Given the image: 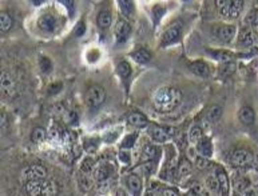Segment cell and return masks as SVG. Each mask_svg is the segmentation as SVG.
Instances as JSON below:
<instances>
[{
  "label": "cell",
  "mask_w": 258,
  "mask_h": 196,
  "mask_svg": "<svg viewBox=\"0 0 258 196\" xmlns=\"http://www.w3.org/2000/svg\"><path fill=\"white\" fill-rule=\"evenodd\" d=\"M182 94L175 88H161L154 96V107L161 112H170L181 103Z\"/></svg>",
  "instance_id": "cell-1"
},
{
  "label": "cell",
  "mask_w": 258,
  "mask_h": 196,
  "mask_svg": "<svg viewBox=\"0 0 258 196\" xmlns=\"http://www.w3.org/2000/svg\"><path fill=\"white\" fill-rule=\"evenodd\" d=\"M254 162L253 153L250 152L249 149L238 148L234 149L233 152L230 153V163L237 168H244L252 166Z\"/></svg>",
  "instance_id": "cell-2"
},
{
  "label": "cell",
  "mask_w": 258,
  "mask_h": 196,
  "mask_svg": "<svg viewBox=\"0 0 258 196\" xmlns=\"http://www.w3.org/2000/svg\"><path fill=\"white\" fill-rule=\"evenodd\" d=\"M22 179L26 183L36 182V180H46L47 179V171L42 166L32 164V166H29V167H26L22 171Z\"/></svg>",
  "instance_id": "cell-3"
},
{
  "label": "cell",
  "mask_w": 258,
  "mask_h": 196,
  "mask_svg": "<svg viewBox=\"0 0 258 196\" xmlns=\"http://www.w3.org/2000/svg\"><path fill=\"white\" fill-rule=\"evenodd\" d=\"M106 99L105 88L101 86H91L86 92V103L91 108H98L101 107L102 103Z\"/></svg>",
  "instance_id": "cell-4"
},
{
  "label": "cell",
  "mask_w": 258,
  "mask_h": 196,
  "mask_svg": "<svg viewBox=\"0 0 258 196\" xmlns=\"http://www.w3.org/2000/svg\"><path fill=\"white\" fill-rule=\"evenodd\" d=\"M244 8V1L239 0H234V1H226L225 7H222L220 10L221 16L225 19H235L238 18V15L241 14V11Z\"/></svg>",
  "instance_id": "cell-5"
},
{
  "label": "cell",
  "mask_w": 258,
  "mask_h": 196,
  "mask_svg": "<svg viewBox=\"0 0 258 196\" xmlns=\"http://www.w3.org/2000/svg\"><path fill=\"white\" fill-rule=\"evenodd\" d=\"M148 135L157 143H165V142H168L169 139L172 138L170 129L163 128L161 125H150L148 127Z\"/></svg>",
  "instance_id": "cell-6"
},
{
  "label": "cell",
  "mask_w": 258,
  "mask_h": 196,
  "mask_svg": "<svg viewBox=\"0 0 258 196\" xmlns=\"http://www.w3.org/2000/svg\"><path fill=\"white\" fill-rule=\"evenodd\" d=\"M0 80H1V92H3V95L5 98H12L15 95V92H16L15 81L12 79V76L7 71H3L1 72Z\"/></svg>",
  "instance_id": "cell-7"
},
{
  "label": "cell",
  "mask_w": 258,
  "mask_h": 196,
  "mask_svg": "<svg viewBox=\"0 0 258 196\" xmlns=\"http://www.w3.org/2000/svg\"><path fill=\"white\" fill-rule=\"evenodd\" d=\"M214 35L224 43H230L235 36L234 25H221L214 29Z\"/></svg>",
  "instance_id": "cell-8"
},
{
  "label": "cell",
  "mask_w": 258,
  "mask_h": 196,
  "mask_svg": "<svg viewBox=\"0 0 258 196\" xmlns=\"http://www.w3.org/2000/svg\"><path fill=\"white\" fill-rule=\"evenodd\" d=\"M38 25L44 32H54L57 27V22L53 15H42L38 20Z\"/></svg>",
  "instance_id": "cell-9"
},
{
  "label": "cell",
  "mask_w": 258,
  "mask_h": 196,
  "mask_svg": "<svg viewBox=\"0 0 258 196\" xmlns=\"http://www.w3.org/2000/svg\"><path fill=\"white\" fill-rule=\"evenodd\" d=\"M256 39H257V35L253 28H244L239 32L238 44L241 47H250L256 43Z\"/></svg>",
  "instance_id": "cell-10"
},
{
  "label": "cell",
  "mask_w": 258,
  "mask_h": 196,
  "mask_svg": "<svg viewBox=\"0 0 258 196\" xmlns=\"http://www.w3.org/2000/svg\"><path fill=\"white\" fill-rule=\"evenodd\" d=\"M126 184H127V188L133 194V196H141V194H142V180L138 175H135V173L129 175L126 179Z\"/></svg>",
  "instance_id": "cell-11"
},
{
  "label": "cell",
  "mask_w": 258,
  "mask_h": 196,
  "mask_svg": "<svg viewBox=\"0 0 258 196\" xmlns=\"http://www.w3.org/2000/svg\"><path fill=\"white\" fill-rule=\"evenodd\" d=\"M215 176L218 179L221 187V196H228L230 191V182H229V176L225 171L224 168H217L215 171Z\"/></svg>",
  "instance_id": "cell-12"
},
{
  "label": "cell",
  "mask_w": 258,
  "mask_h": 196,
  "mask_svg": "<svg viewBox=\"0 0 258 196\" xmlns=\"http://www.w3.org/2000/svg\"><path fill=\"white\" fill-rule=\"evenodd\" d=\"M190 68V71L197 75V76H201V77H207L210 75V67L207 66V63H205L203 60H196V62H193L189 66Z\"/></svg>",
  "instance_id": "cell-13"
},
{
  "label": "cell",
  "mask_w": 258,
  "mask_h": 196,
  "mask_svg": "<svg viewBox=\"0 0 258 196\" xmlns=\"http://www.w3.org/2000/svg\"><path fill=\"white\" fill-rule=\"evenodd\" d=\"M179 35H181V27H179V24H174V25L169 27V28L165 31V34H163L162 36V43H174V42L179 38Z\"/></svg>",
  "instance_id": "cell-14"
},
{
  "label": "cell",
  "mask_w": 258,
  "mask_h": 196,
  "mask_svg": "<svg viewBox=\"0 0 258 196\" xmlns=\"http://www.w3.org/2000/svg\"><path fill=\"white\" fill-rule=\"evenodd\" d=\"M196 148L198 155L202 158L209 159L213 155V146H211L210 139H202L201 142L196 146Z\"/></svg>",
  "instance_id": "cell-15"
},
{
  "label": "cell",
  "mask_w": 258,
  "mask_h": 196,
  "mask_svg": "<svg viewBox=\"0 0 258 196\" xmlns=\"http://www.w3.org/2000/svg\"><path fill=\"white\" fill-rule=\"evenodd\" d=\"M158 147L157 146H154V144H146L142 149V152H141V159L143 160L144 163H150L153 162L154 159L158 156Z\"/></svg>",
  "instance_id": "cell-16"
},
{
  "label": "cell",
  "mask_w": 258,
  "mask_h": 196,
  "mask_svg": "<svg viewBox=\"0 0 258 196\" xmlns=\"http://www.w3.org/2000/svg\"><path fill=\"white\" fill-rule=\"evenodd\" d=\"M44 180H36V182H29L24 184V190L29 196H42L43 191Z\"/></svg>",
  "instance_id": "cell-17"
},
{
  "label": "cell",
  "mask_w": 258,
  "mask_h": 196,
  "mask_svg": "<svg viewBox=\"0 0 258 196\" xmlns=\"http://www.w3.org/2000/svg\"><path fill=\"white\" fill-rule=\"evenodd\" d=\"M130 31H131V27H130V24L123 19H119L115 24V35L120 39V40H124V39L127 38L130 34Z\"/></svg>",
  "instance_id": "cell-18"
},
{
  "label": "cell",
  "mask_w": 258,
  "mask_h": 196,
  "mask_svg": "<svg viewBox=\"0 0 258 196\" xmlns=\"http://www.w3.org/2000/svg\"><path fill=\"white\" fill-rule=\"evenodd\" d=\"M127 123L130 125H134V127H139V128H142V127H146L148 124V120L147 118L142 114H138V112H133V114H130L127 116Z\"/></svg>",
  "instance_id": "cell-19"
},
{
  "label": "cell",
  "mask_w": 258,
  "mask_h": 196,
  "mask_svg": "<svg viewBox=\"0 0 258 196\" xmlns=\"http://www.w3.org/2000/svg\"><path fill=\"white\" fill-rule=\"evenodd\" d=\"M239 115V120L244 123V124H253L254 119H256V114H254L253 108L250 107H242L238 112Z\"/></svg>",
  "instance_id": "cell-20"
},
{
  "label": "cell",
  "mask_w": 258,
  "mask_h": 196,
  "mask_svg": "<svg viewBox=\"0 0 258 196\" xmlns=\"http://www.w3.org/2000/svg\"><path fill=\"white\" fill-rule=\"evenodd\" d=\"M113 173V167L109 164H102L95 170V179L98 182H106Z\"/></svg>",
  "instance_id": "cell-21"
},
{
  "label": "cell",
  "mask_w": 258,
  "mask_h": 196,
  "mask_svg": "<svg viewBox=\"0 0 258 196\" xmlns=\"http://www.w3.org/2000/svg\"><path fill=\"white\" fill-rule=\"evenodd\" d=\"M233 187L235 188V192H239V194H242V192H246V190L250 188V180H249L246 176H235L233 179Z\"/></svg>",
  "instance_id": "cell-22"
},
{
  "label": "cell",
  "mask_w": 258,
  "mask_h": 196,
  "mask_svg": "<svg viewBox=\"0 0 258 196\" xmlns=\"http://www.w3.org/2000/svg\"><path fill=\"white\" fill-rule=\"evenodd\" d=\"M206 188L207 191L213 194V195H221V187H220V182L215 175H210V176L206 177Z\"/></svg>",
  "instance_id": "cell-23"
},
{
  "label": "cell",
  "mask_w": 258,
  "mask_h": 196,
  "mask_svg": "<svg viewBox=\"0 0 258 196\" xmlns=\"http://www.w3.org/2000/svg\"><path fill=\"white\" fill-rule=\"evenodd\" d=\"M111 20H113V16H111V12L107 10L101 11L98 14V19H96V23L101 28H109L111 25Z\"/></svg>",
  "instance_id": "cell-24"
},
{
  "label": "cell",
  "mask_w": 258,
  "mask_h": 196,
  "mask_svg": "<svg viewBox=\"0 0 258 196\" xmlns=\"http://www.w3.org/2000/svg\"><path fill=\"white\" fill-rule=\"evenodd\" d=\"M133 58H134L135 62L139 63V64H146V63H148L151 60V53L148 52L147 49L141 48L137 52L133 53Z\"/></svg>",
  "instance_id": "cell-25"
},
{
  "label": "cell",
  "mask_w": 258,
  "mask_h": 196,
  "mask_svg": "<svg viewBox=\"0 0 258 196\" xmlns=\"http://www.w3.org/2000/svg\"><path fill=\"white\" fill-rule=\"evenodd\" d=\"M235 63L234 62H229V63H224L221 64L220 68H218V75L221 77H229L230 75H233L235 71Z\"/></svg>",
  "instance_id": "cell-26"
},
{
  "label": "cell",
  "mask_w": 258,
  "mask_h": 196,
  "mask_svg": "<svg viewBox=\"0 0 258 196\" xmlns=\"http://www.w3.org/2000/svg\"><path fill=\"white\" fill-rule=\"evenodd\" d=\"M222 116V107L221 105H213L207 110V114H206V119L214 123V122H218L220 118Z\"/></svg>",
  "instance_id": "cell-27"
},
{
  "label": "cell",
  "mask_w": 258,
  "mask_h": 196,
  "mask_svg": "<svg viewBox=\"0 0 258 196\" xmlns=\"http://www.w3.org/2000/svg\"><path fill=\"white\" fill-rule=\"evenodd\" d=\"M210 55L215 60H220L224 63H229L233 62V58H234V55L231 52H228V51H210Z\"/></svg>",
  "instance_id": "cell-28"
},
{
  "label": "cell",
  "mask_w": 258,
  "mask_h": 196,
  "mask_svg": "<svg viewBox=\"0 0 258 196\" xmlns=\"http://www.w3.org/2000/svg\"><path fill=\"white\" fill-rule=\"evenodd\" d=\"M203 139V134H202V129L198 125L191 127L189 131V142L191 144H198Z\"/></svg>",
  "instance_id": "cell-29"
},
{
  "label": "cell",
  "mask_w": 258,
  "mask_h": 196,
  "mask_svg": "<svg viewBox=\"0 0 258 196\" xmlns=\"http://www.w3.org/2000/svg\"><path fill=\"white\" fill-rule=\"evenodd\" d=\"M57 192V184L51 180H44L43 182V191H42V196H55Z\"/></svg>",
  "instance_id": "cell-30"
},
{
  "label": "cell",
  "mask_w": 258,
  "mask_h": 196,
  "mask_svg": "<svg viewBox=\"0 0 258 196\" xmlns=\"http://www.w3.org/2000/svg\"><path fill=\"white\" fill-rule=\"evenodd\" d=\"M137 138H138V134L137 132H133V134H129L126 138L122 140V144H120V148L122 149H130L133 148L135 146V142H137Z\"/></svg>",
  "instance_id": "cell-31"
},
{
  "label": "cell",
  "mask_w": 258,
  "mask_h": 196,
  "mask_svg": "<svg viewBox=\"0 0 258 196\" xmlns=\"http://www.w3.org/2000/svg\"><path fill=\"white\" fill-rule=\"evenodd\" d=\"M118 4H119L120 12H122L124 16H131L133 12H134V3H133V1L120 0V1H118Z\"/></svg>",
  "instance_id": "cell-32"
},
{
  "label": "cell",
  "mask_w": 258,
  "mask_h": 196,
  "mask_svg": "<svg viewBox=\"0 0 258 196\" xmlns=\"http://www.w3.org/2000/svg\"><path fill=\"white\" fill-rule=\"evenodd\" d=\"M116 71H118V75H119L122 79H127L131 75V66H130L127 62H120L118 66H116Z\"/></svg>",
  "instance_id": "cell-33"
},
{
  "label": "cell",
  "mask_w": 258,
  "mask_h": 196,
  "mask_svg": "<svg viewBox=\"0 0 258 196\" xmlns=\"http://www.w3.org/2000/svg\"><path fill=\"white\" fill-rule=\"evenodd\" d=\"M11 27H12V19H11V16L8 14L1 12V14H0V29H1V32L10 31Z\"/></svg>",
  "instance_id": "cell-34"
},
{
  "label": "cell",
  "mask_w": 258,
  "mask_h": 196,
  "mask_svg": "<svg viewBox=\"0 0 258 196\" xmlns=\"http://www.w3.org/2000/svg\"><path fill=\"white\" fill-rule=\"evenodd\" d=\"M94 166H95L94 159L91 158V156H87V158H85L83 160H82L81 171L85 173V175H87V173H90L91 171L94 170Z\"/></svg>",
  "instance_id": "cell-35"
},
{
  "label": "cell",
  "mask_w": 258,
  "mask_h": 196,
  "mask_svg": "<svg viewBox=\"0 0 258 196\" xmlns=\"http://www.w3.org/2000/svg\"><path fill=\"white\" fill-rule=\"evenodd\" d=\"M46 131L43 128H40V127H36L34 128V131L31 132V140L34 142V143L39 144L44 142V139H46Z\"/></svg>",
  "instance_id": "cell-36"
},
{
  "label": "cell",
  "mask_w": 258,
  "mask_h": 196,
  "mask_svg": "<svg viewBox=\"0 0 258 196\" xmlns=\"http://www.w3.org/2000/svg\"><path fill=\"white\" fill-rule=\"evenodd\" d=\"M193 171V167H191L190 162L187 159H183L181 163H179V167H178V173L179 176H189Z\"/></svg>",
  "instance_id": "cell-37"
},
{
  "label": "cell",
  "mask_w": 258,
  "mask_h": 196,
  "mask_svg": "<svg viewBox=\"0 0 258 196\" xmlns=\"http://www.w3.org/2000/svg\"><path fill=\"white\" fill-rule=\"evenodd\" d=\"M245 23L249 24L250 27H256L258 25V10H252L249 11L248 15H246V18H245Z\"/></svg>",
  "instance_id": "cell-38"
},
{
  "label": "cell",
  "mask_w": 258,
  "mask_h": 196,
  "mask_svg": "<svg viewBox=\"0 0 258 196\" xmlns=\"http://www.w3.org/2000/svg\"><path fill=\"white\" fill-rule=\"evenodd\" d=\"M83 146H85V149L90 155H92V153H95L98 151V140L96 139H86Z\"/></svg>",
  "instance_id": "cell-39"
},
{
  "label": "cell",
  "mask_w": 258,
  "mask_h": 196,
  "mask_svg": "<svg viewBox=\"0 0 258 196\" xmlns=\"http://www.w3.org/2000/svg\"><path fill=\"white\" fill-rule=\"evenodd\" d=\"M62 88L63 84L60 81H54V83H51V84L47 87L48 95H57V94H59V92L62 91Z\"/></svg>",
  "instance_id": "cell-40"
},
{
  "label": "cell",
  "mask_w": 258,
  "mask_h": 196,
  "mask_svg": "<svg viewBox=\"0 0 258 196\" xmlns=\"http://www.w3.org/2000/svg\"><path fill=\"white\" fill-rule=\"evenodd\" d=\"M39 66H40V70H42L43 72H50L51 71V68H53L51 60H50L48 58H40Z\"/></svg>",
  "instance_id": "cell-41"
},
{
  "label": "cell",
  "mask_w": 258,
  "mask_h": 196,
  "mask_svg": "<svg viewBox=\"0 0 258 196\" xmlns=\"http://www.w3.org/2000/svg\"><path fill=\"white\" fill-rule=\"evenodd\" d=\"M66 122L68 124H77L78 123V114L74 111L66 112Z\"/></svg>",
  "instance_id": "cell-42"
},
{
  "label": "cell",
  "mask_w": 258,
  "mask_h": 196,
  "mask_svg": "<svg viewBox=\"0 0 258 196\" xmlns=\"http://www.w3.org/2000/svg\"><path fill=\"white\" fill-rule=\"evenodd\" d=\"M79 187H81L82 190H90L91 188V182L90 179L85 175V176L79 177Z\"/></svg>",
  "instance_id": "cell-43"
},
{
  "label": "cell",
  "mask_w": 258,
  "mask_h": 196,
  "mask_svg": "<svg viewBox=\"0 0 258 196\" xmlns=\"http://www.w3.org/2000/svg\"><path fill=\"white\" fill-rule=\"evenodd\" d=\"M196 166L197 168H200V170H203V168H206L207 166H209V160L206 158H202V156H197L196 158Z\"/></svg>",
  "instance_id": "cell-44"
},
{
  "label": "cell",
  "mask_w": 258,
  "mask_h": 196,
  "mask_svg": "<svg viewBox=\"0 0 258 196\" xmlns=\"http://www.w3.org/2000/svg\"><path fill=\"white\" fill-rule=\"evenodd\" d=\"M85 31H86V25H85L83 22H79V23L77 24V27H75L74 34H75V36H82V35L85 34Z\"/></svg>",
  "instance_id": "cell-45"
},
{
  "label": "cell",
  "mask_w": 258,
  "mask_h": 196,
  "mask_svg": "<svg viewBox=\"0 0 258 196\" xmlns=\"http://www.w3.org/2000/svg\"><path fill=\"white\" fill-rule=\"evenodd\" d=\"M119 160L122 163H124V164H127V163H130V160H131V158H130L129 152L126 151V149H120L119 152Z\"/></svg>",
  "instance_id": "cell-46"
},
{
  "label": "cell",
  "mask_w": 258,
  "mask_h": 196,
  "mask_svg": "<svg viewBox=\"0 0 258 196\" xmlns=\"http://www.w3.org/2000/svg\"><path fill=\"white\" fill-rule=\"evenodd\" d=\"M0 118H1V129L4 131V129L8 127V116H7V114H5V112H1Z\"/></svg>",
  "instance_id": "cell-47"
},
{
  "label": "cell",
  "mask_w": 258,
  "mask_h": 196,
  "mask_svg": "<svg viewBox=\"0 0 258 196\" xmlns=\"http://www.w3.org/2000/svg\"><path fill=\"white\" fill-rule=\"evenodd\" d=\"M244 196H258V190L257 188L250 187L249 190H246V192L244 194Z\"/></svg>",
  "instance_id": "cell-48"
},
{
  "label": "cell",
  "mask_w": 258,
  "mask_h": 196,
  "mask_svg": "<svg viewBox=\"0 0 258 196\" xmlns=\"http://www.w3.org/2000/svg\"><path fill=\"white\" fill-rule=\"evenodd\" d=\"M162 196H178L177 191H174L172 188H166L162 191Z\"/></svg>",
  "instance_id": "cell-49"
},
{
  "label": "cell",
  "mask_w": 258,
  "mask_h": 196,
  "mask_svg": "<svg viewBox=\"0 0 258 196\" xmlns=\"http://www.w3.org/2000/svg\"><path fill=\"white\" fill-rule=\"evenodd\" d=\"M109 135H110V136L106 138V142H107V143H113L115 139L118 138V132H113V134H109Z\"/></svg>",
  "instance_id": "cell-50"
},
{
  "label": "cell",
  "mask_w": 258,
  "mask_h": 196,
  "mask_svg": "<svg viewBox=\"0 0 258 196\" xmlns=\"http://www.w3.org/2000/svg\"><path fill=\"white\" fill-rule=\"evenodd\" d=\"M231 196H244V195H242V194H239V192H234V194H233Z\"/></svg>",
  "instance_id": "cell-51"
},
{
  "label": "cell",
  "mask_w": 258,
  "mask_h": 196,
  "mask_svg": "<svg viewBox=\"0 0 258 196\" xmlns=\"http://www.w3.org/2000/svg\"><path fill=\"white\" fill-rule=\"evenodd\" d=\"M189 196H200V195H197V194H191V195H189Z\"/></svg>",
  "instance_id": "cell-52"
},
{
  "label": "cell",
  "mask_w": 258,
  "mask_h": 196,
  "mask_svg": "<svg viewBox=\"0 0 258 196\" xmlns=\"http://www.w3.org/2000/svg\"><path fill=\"white\" fill-rule=\"evenodd\" d=\"M257 166H258V156H257Z\"/></svg>",
  "instance_id": "cell-53"
}]
</instances>
